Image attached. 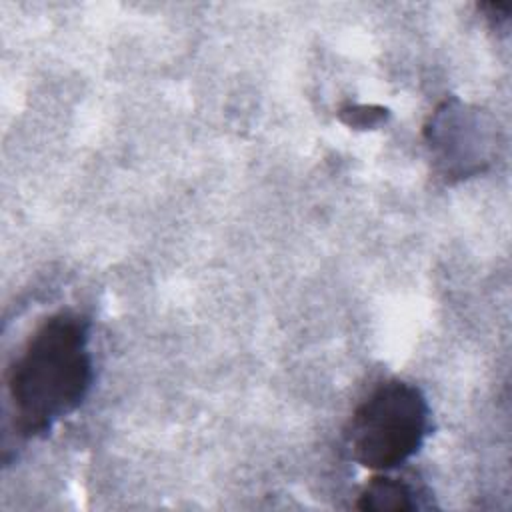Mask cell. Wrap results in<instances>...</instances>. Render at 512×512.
<instances>
[{"label":"cell","mask_w":512,"mask_h":512,"mask_svg":"<svg viewBox=\"0 0 512 512\" xmlns=\"http://www.w3.org/2000/svg\"><path fill=\"white\" fill-rule=\"evenodd\" d=\"M416 490L402 478L374 476L362 488L356 508L370 512H404L418 508Z\"/></svg>","instance_id":"3"},{"label":"cell","mask_w":512,"mask_h":512,"mask_svg":"<svg viewBox=\"0 0 512 512\" xmlns=\"http://www.w3.org/2000/svg\"><path fill=\"white\" fill-rule=\"evenodd\" d=\"M430 432V406L424 392L404 380L376 386L354 410L346 430L352 458L376 472L410 460Z\"/></svg>","instance_id":"2"},{"label":"cell","mask_w":512,"mask_h":512,"mask_svg":"<svg viewBox=\"0 0 512 512\" xmlns=\"http://www.w3.org/2000/svg\"><path fill=\"white\" fill-rule=\"evenodd\" d=\"M86 316L60 310L24 342L6 374L8 406L20 438L44 436L86 400L94 382Z\"/></svg>","instance_id":"1"},{"label":"cell","mask_w":512,"mask_h":512,"mask_svg":"<svg viewBox=\"0 0 512 512\" xmlns=\"http://www.w3.org/2000/svg\"><path fill=\"white\" fill-rule=\"evenodd\" d=\"M390 116V110L376 104H348L338 110V118L356 130H368L376 128L382 122H386Z\"/></svg>","instance_id":"4"}]
</instances>
